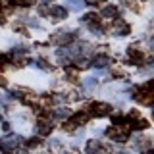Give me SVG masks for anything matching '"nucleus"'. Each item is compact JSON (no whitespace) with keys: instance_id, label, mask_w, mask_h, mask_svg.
<instances>
[{"instance_id":"1","label":"nucleus","mask_w":154,"mask_h":154,"mask_svg":"<svg viewBox=\"0 0 154 154\" xmlns=\"http://www.w3.org/2000/svg\"><path fill=\"white\" fill-rule=\"evenodd\" d=\"M87 112H89V116H93V118H104V116H108L112 112V106L106 104V102H93Z\"/></svg>"},{"instance_id":"2","label":"nucleus","mask_w":154,"mask_h":154,"mask_svg":"<svg viewBox=\"0 0 154 154\" xmlns=\"http://www.w3.org/2000/svg\"><path fill=\"white\" fill-rule=\"evenodd\" d=\"M106 137L114 139V141H118V143H125L127 137H129V129H123V127H119V125H114V127L106 129Z\"/></svg>"},{"instance_id":"3","label":"nucleus","mask_w":154,"mask_h":154,"mask_svg":"<svg viewBox=\"0 0 154 154\" xmlns=\"http://www.w3.org/2000/svg\"><path fill=\"white\" fill-rule=\"evenodd\" d=\"M87 122H89V112L85 110V112H79V114H75L73 118H71L67 123H64L62 127H64L66 131H71V129H75L77 125H85Z\"/></svg>"},{"instance_id":"4","label":"nucleus","mask_w":154,"mask_h":154,"mask_svg":"<svg viewBox=\"0 0 154 154\" xmlns=\"http://www.w3.org/2000/svg\"><path fill=\"white\" fill-rule=\"evenodd\" d=\"M112 152V148L110 146H106L104 143H100V141H89L87 143V154H110Z\"/></svg>"},{"instance_id":"5","label":"nucleus","mask_w":154,"mask_h":154,"mask_svg":"<svg viewBox=\"0 0 154 154\" xmlns=\"http://www.w3.org/2000/svg\"><path fill=\"white\" fill-rule=\"evenodd\" d=\"M50 41L58 46H69L75 41V33H56V35H52Z\"/></svg>"},{"instance_id":"6","label":"nucleus","mask_w":154,"mask_h":154,"mask_svg":"<svg viewBox=\"0 0 154 154\" xmlns=\"http://www.w3.org/2000/svg\"><path fill=\"white\" fill-rule=\"evenodd\" d=\"M110 64V56L108 54H96L94 60H93V66L94 67H106Z\"/></svg>"},{"instance_id":"7","label":"nucleus","mask_w":154,"mask_h":154,"mask_svg":"<svg viewBox=\"0 0 154 154\" xmlns=\"http://www.w3.org/2000/svg\"><path fill=\"white\" fill-rule=\"evenodd\" d=\"M50 16L54 19H66L67 17V10L62 8V6H54V8H50Z\"/></svg>"},{"instance_id":"8","label":"nucleus","mask_w":154,"mask_h":154,"mask_svg":"<svg viewBox=\"0 0 154 154\" xmlns=\"http://www.w3.org/2000/svg\"><path fill=\"white\" fill-rule=\"evenodd\" d=\"M127 54H129V58H131V64H141V62H143V54L135 48V45L127 50Z\"/></svg>"},{"instance_id":"9","label":"nucleus","mask_w":154,"mask_h":154,"mask_svg":"<svg viewBox=\"0 0 154 154\" xmlns=\"http://www.w3.org/2000/svg\"><path fill=\"white\" fill-rule=\"evenodd\" d=\"M116 29H118V35H129V31H131V27L127 25V23H123L122 19H116Z\"/></svg>"},{"instance_id":"10","label":"nucleus","mask_w":154,"mask_h":154,"mask_svg":"<svg viewBox=\"0 0 154 154\" xmlns=\"http://www.w3.org/2000/svg\"><path fill=\"white\" fill-rule=\"evenodd\" d=\"M102 16L108 17V19H114L116 16H118V8H116V6H106L102 10Z\"/></svg>"},{"instance_id":"11","label":"nucleus","mask_w":154,"mask_h":154,"mask_svg":"<svg viewBox=\"0 0 154 154\" xmlns=\"http://www.w3.org/2000/svg\"><path fill=\"white\" fill-rule=\"evenodd\" d=\"M37 129H38V133H41V135H48V133L52 131V123H48V122H38Z\"/></svg>"},{"instance_id":"12","label":"nucleus","mask_w":154,"mask_h":154,"mask_svg":"<svg viewBox=\"0 0 154 154\" xmlns=\"http://www.w3.org/2000/svg\"><path fill=\"white\" fill-rule=\"evenodd\" d=\"M131 127L133 129H146L148 127V122H146V119H135V122L131 123Z\"/></svg>"},{"instance_id":"13","label":"nucleus","mask_w":154,"mask_h":154,"mask_svg":"<svg viewBox=\"0 0 154 154\" xmlns=\"http://www.w3.org/2000/svg\"><path fill=\"white\" fill-rule=\"evenodd\" d=\"M85 21H89V23H100V16H98V14H85Z\"/></svg>"},{"instance_id":"14","label":"nucleus","mask_w":154,"mask_h":154,"mask_svg":"<svg viewBox=\"0 0 154 154\" xmlns=\"http://www.w3.org/2000/svg\"><path fill=\"white\" fill-rule=\"evenodd\" d=\"M14 6H23V8H29L35 4V0H12Z\"/></svg>"},{"instance_id":"15","label":"nucleus","mask_w":154,"mask_h":154,"mask_svg":"<svg viewBox=\"0 0 154 154\" xmlns=\"http://www.w3.org/2000/svg\"><path fill=\"white\" fill-rule=\"evenodd\" d=\"M17 143H19V137H8L6 141L2 143V146L8 148V146H14V144H17Z\"/></svg>"},{"instance_id":"16","label":"nucleus","mask_w":154,"mask_h":154,"mask_svg":"<svg viewBox=\"0 0 154 154\" xmlns=\"http://www.w3.org/2000/svg\"><path fill=\"white\" fill-rule=\"evenodd\" d=\"M41 143H42L41 139L33 137V139H29V141H27V146H29V148H33V146H38V144H41Z\"/></svg>"},{"instance_id":"17","label":"nucleus","mask_w":154,"mask_h":154,"mask_svg":"<svg viewBox=\"0 0 154 154\" xmlns=\"http://www.w3.org/2000/svg\"><path fill=\"white\" fill-rule=\"evenodd\" d=\"M112 122H114L116 125H119V123L123 122V116H122V114H116V116H112Z\"/></svg>"},{"instance_id":"18","label":"nucleus","mask_w":154,"mask_h":154,"mask_svg":"<svg viewBox=\"0 0 154 154\" xmlns=\"http://www.w3.org/2000/svg\"><path fill=\"white\" fill-rule=\"evenodd\" d=\"M67 114H69L67 110H62V108H60V110H56V116H58V118H66Z\"/></svg>"},{"instance_id":"19","label":"nucleus","mask_w":154,"mask_h":154,"mask_svg":"<svg viewBox=\"0 0 154 154\" xmlns=\"http://www.w3.org/2000/svg\"><path fill=\"white\" fill-rule=\"evenodd\" d=\"M87 4H89V6H96V4H102L104 0H85Z\"/></svg>"},{"instance_id":"20","label":"nucleus","mask_w":154,"mask_h":154,"mask_svg":"<svg viewBox=\"0 0 154 154\" xmlns=\"http://www.w3.org/2000/svg\"><path fill=\"white\" fill-rule=\"evenodd\" d=\"M38 67H42V69H50V66H48L45 60H38Z\"/></svg>"},{"instance_id":"21","label":"nucleus","mask_w":154,"mask_h":154,"mask_svg":"<svg viewBox=\"0 0 154 154\" xmlns=\"http://www.w3.org/2000/svg\"><path fill=\"white\" fill-rule=\"evenodd\" d=\"M122 75H123L122 69H114V77H122Z\"/></svg>"},{"instance_id":"22","label":"nucleus","mask_w":154,"mask_h":154,"mask_svg":"<svg viewBox=\"0 0 154 154\" xmlns=\"http://www.w3.org/2000/svg\"><path fill=\"white\" fill-rule=\"evenodd\" d=\"M4 21H6V17H4V16H2V12H0V25H2Z\"/></svg>"},{"instance_id":"23","label":"nucleus","mask_w":154,"mask_h":154,"mask_svg":"<svg viewBox=\"0 0 154 154\" xmlns=\"http://www.w3.org/2000/svg\"><path fill=\"white\" fill-rule=\"evenodd\" d=\"M0 2H2V0H0Z\"/></svg>"}]
</instances>
